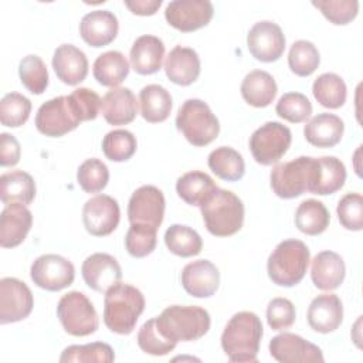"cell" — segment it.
Returning <instances> with one entry per match:
<instances>
[{
  "label": "cell",
  "mask_w": 363,
  "mask_h": 363,
  "mask_svg": "<svg viewBox=\"0 0 363 363\" xmlns=\"http://www.w3.org/2000/svg\"><path fill=\"white\" fill-rule=\"evenodd\" d=\"M261 337V319L254 312L242 311L227 322L221 335V347L231 362L251 363L257 360Z\"/></svg>",
  "instance_id": "obj_1"
},
{
  "label": "cell",
  "mask_w": 363,
  "mask_h": 363,
  "mask_svg": "<svg viewBox=\"0 0 363 363\" xmlns=\"http://www.w3.org/2000/svg\"><path fill=\"white\" fill-rule=\"evenodd\" d=\"M143 311V294L129 284L118 282L105 292L104 322L113 333L129 335Z\"/></svg>",
  "instance_id": "obj_2"
},
{
  "label": "cell",
  "mask_w": 363,
  "mask_h": 363,
  "mask_svg": "<svg viewBox=\"0 0 363 363\" xmlns=\"http://www.w3.org/2000/svg\"><path fill=\"white\" fill-rule=\"evenodd\" d=\"M159 332L173 342H193L203 337L211 325L210 313L196 305H172L155 318Z\"/></svg>",
  "instance_id": "obj_3"
},
{
  "label": "cell",
  "mask_w": 363,
  "mask_h": 363,
  "mask_svg": "<svg viewBox=\"0 0 363 363\" xmlns=\"http://www.w3.org/2000/svg\"><path fill=\"white\" fill-rule=\"evenodd\" d=\"M207 231L216 237H230L238 233L244 223V204L230 190L217 187L200 206Z\"/></svg>",
  "instance_id": "obj_4"
},
{
  "label": "cell",
  "mask_w": 363,
  "mask_h": 363,
  "mask_svg": "<svg viewBox=\"0 0 363 363\" xmlns=\"http://www.w3.org/2000/svg\"><path fill=\"white\" fill-rule=\"evenodd\" d=\"M318 157L299 156L277 164L271 170V189L281 199H295L305 191H315L318 183Z\"/></svg>",
  "instance_id": "obj_5"
},
{
  "label": "cell",
  "mask_w": 363,
  "mask_h": 363,
  "mask_svg": "<svg viewBox=\"0 0 363 363\" xmlns=\"http://www.w3.org/2000/svg\"><path fill=\"white\" fill-rule=\"evenodd\" d=\"M309 261L311 254L305 242L295 238L284 240L268 257V277L278 286H295L303 279Z\"/></svg>",
  "instance_id": "obj_6"
},
{
  "label": "cell",
  "mask_w": 363,
  "mask_h": 363,
  "mask_svg": "<svg viewBox=\"0 0 363 363\" xmlns=\"http://www.w3.org/2000/svg\"><path fill=\"white\" fill-rule=\"evenodd\" d=\"M176 128L189 143L201 147L210 145L220 133V123L210 106L197 98L186 99L176 115Z\"/></svg>",
  "instance_id": "obj_7"
},
{
  "label": "cell",
  "mask_w": 363,
  "mask_h": 363,
  "mask_svg": "<svg viewBox=\"0 0 363 363\" xmlns=\"http://www.w3.org/2000/svg\"><path fill=\"white\" fill-rule=\"evenodd\" d=\"M57 316L64 330L72 336L92 335L99 326L92 302L79 291H71L61 296L57 305Z\"/></svg>",
  "instance_id": "obj_8"
},
{
  "label": "cell",
  "mask_w": 363,
  "mask_h": 363,
  "mask_svg": "<svg viewBox=\"0 0 363 363\" xmlns=\"http://www.w3.org/2000/svg\"><path fill=\"white\" fill-rule=\"evenodd\" d=\"M292 135L288 126L281 122L269 121L261 125L250 138V150L257 163L271 166L278 163L288 152Z\"/></svg>",
  "instance_id": "obj_9"
},
{
  "label": "cell",
  "mask_w": 363,
  "mask_h": 363,
  "mask_svg": "<svg viewBox=\"0 0 363 363\" xmlns=\"http://www.w3.org/2000/svg\"><path fill=\"white\" fill-rule=\"evenodd\" d=\"M30 277L38 288L57 292L74 282L75 268L71 261L58 254H44L33 261Z\"/></svg>",
  "instance_id": "obj_10"
},
{
  "label": "cell",
  "mask_w": 363,
  "mask_h": 363,
  "mask_svg": "<svg viewBox=\"0 0 363 363\" xmlns=\"http://www.w3.org/2000/svg\"><path fill=\"white\" fill-rule=\"evenodd\" d=\"M81 121L74 113L67 96H57L44 102L35 115V128L50 138H60L74 130Z\"/></svg>",
  "instance_id": "obj_11"
},
{
  "label": "cell",
  "mask_w": 363,
  "mask_h": 363,
  "mask_svg": "<svg viewBox=\"0 0 363 363\" xmlns=\"http://www.w3.org/2000/svg\"><path fill=\"white\" fill-rule=\"evenodd\" d=\"M119 220V204L108 194H96L91 197L82 207V223L91 235H109L118 227Z\"/></svg>",
  "instance_id": "obj_12"
},
{
  "label": "cell",
  "mask_w": 363,
  "mask_h": 363,
  "mask_svg": "<svg viewBox=\"0 0 363 363\" xmlns=\"http://www.w3.org/2000/svg\"><path fill=\"white\" fill-rule=\"evenodd\" d=\"M164 196L156 186L145 184L136 189L128 203L130 224H147L159 228L164 216Z\"/></svg>",
  "instance_id": "obj_13"
},
{
  "label": "cell",
  "mask_w": 363,
  "mask_h": 363,
  "mask_svg": "<svg viewBox=\"0 0 363 363\" xmlns=\"http://www.w3.org/2000/svg\"><path fill=\"white\" fill-rule=\"evenodd\" d=\"M34 306L30 288L17 278L0 279V323H14L26 319Z\"/></svg>",
  "instance_id": "obj_14"
},
{
  "label": "cell",
  "mask_w": 363,
  "mask_h": 363,
  "mask_svg": "<svg viewBox=\"0 0 363 363\" xmlns=\"http://www.w3.org/2000/svg\"><path fill=\"white\" fill-rule=\"evenodd\" d=\"M214 7L208 0H173L166 6L164 18L183 33L206 27L213 18Z\"/></svg>",
  "instance_id": "obj_15"
},
{
  "label": "cell",
  "mask_w": 363,
  "mask_h": 363,
  "mask_svg": "<svg viewBox=\"0 0 363 363\" xmlns=\"http://www.w3.org/2000/svg\"><path fill=\"white\" fill-rule=\"evenodd\" d=\"M247 45L255 60L261 62H274L284 54L285 35L277 23L262 20L250 28Z\"/></svg>",
  "instance_id": "obj_16"
},
{
  "label": "cell",
  "mask_w": 363,
  "mask_h": 363,
  "mask_svg": "<svg viewBox=\"0 0 363 363\" xmlns=\"http://www.w3.org/2000/svg\"><path fill=\"white\" fill-rule=\"evenodd\" d=\"M268 347L271 356L281 363H309L325 360L320 347L305 340L299 335L289 332L274 336Z\"/></svg>",
  "instance_id": "obj_17"
},
{
  "label": "cell",
  "mask_w": 363,
  "mask_h": 363,
  "mask_svg": "<svg viewBox=\"0 0 363 363\" xmlns=\"http://www.w3.org/2000/svg\"><path fill=\"white\" fill-rule=\"evenodd\" d=\"M85 284L101 294L121 282L122 269L119 262L106 252H95L85 258L81 267Z\"/></svg>",
  "instance_id": "obj_18"
},
{
  "label": "cell",
  "mask_w": 363,
  "mask_h": 363,
  "mask_svg": "<svg viewBox=\"0 0 363 363\" xmlns=\"http://www.w3.org/2000/svg\"><path fill=\"white\" fill-rule=\"evenodd\" d=\"M180 282L184 291L194 298H210L220 285V272L208 259L189 262L180 274Z\"/></svg>",
  "instance_id": "obj_19"
},
{
  "label": "cell",
  "mask_w": 363,
  "mask_h": 363,
  "mask_svg": "<svg viewBox=\"0 0 363 363\" xmlns=\"http://www.w3.org/2000/svg\"><path fill=\"white\" fill-rule=\"evenodd\" d=\"M119 30L116 16L109 10H94L86 13L79 23V34L82 40L95 48L111 44Z\"/></svg>",
  "instance_id": "obj_20"
},
{
  "label": "cell",
  "mask_w": 363,
  "mask_h": 363,
  "mask_svg": "<svg viewBox=\"0 0 363 363\" xmlns=\"http://www.w3.org/2000/svg\"><path fill=\"white\" fill-rule=\"evenodd\" d=\"M308 323L318 333L336 330L343 320V305L337 295L322 294L312 299L308 308Z\"/></svg>",
  "instance_id": "obj_21"
},
{
  "label": "cell",
  "mask_w": 363,
  "mask_h": 363,
  "mask_svg": "<svg viewBox=\"0 0 363 363\" xmlns=\"http://www.w3.org/2000/svg\"><path fill=\"white\" fill-rule=\"evenodd\" d=\"M31 224V211L24 204H7L0 216V245L3 248L20 245L27 237Z\"/></svg>",
  "instance_id": "obj_22"
},
{
  "label": "cell",
  "mask_w": 363,
  "mask_h": 363,
  "mask_svg": "<svg viewBox=\"0 0 363 363\" xmlns=\"http://www.w3.org/2000/svg\"><path fill=\"white\" fill-rule=\"evenodd\" d=\"M52 68L57 78L67 85H78L88 75V60L84 51L72 44H61L55 48Z\"/></svg>",
  "instance_id": "obj_23"
},
{
  "label": "cell",
  "mask_w": 363,
  "mask_h": 363,
  "mask_svg": "<svg viewBox=\"0 0 363 363\" xmlns=\"http://www.w3.org/2000/svg\"><path fill=\"white\" fill-rule=\"evenodd\" d=\"M101 113L109 125L130 123L138 115V101L130 88L116 86L101 99Z\"/></svg>",
  "instance_id": "obj_24"
},
{
  "label": "cell",
  "mask_w": 363,
  "mask_h": 363,
  "mask_svg": "<svg viewBox=\"0 0 363 363\" xmlns=\"http://www.w3.org/2000/svg\"><path fill=\"white\" fill-rule=\"evenodd\" d=\"M164 57L163 41L150 34L140 35L135 40L130 48V65L139 75H150L162 68Z\"/></svg>",
  "instance_id": "obj_25"
},
{
  "label": "cell",
  "mask_w": 363,
  "mask_h": 363,
  "mask_svg": "<svg viewBox=\"0 0 363 363\" xmlns=\"http://www.w3.org/2000/svg\"><path fill=\"white\" fill-rule=\"evenodd\" d=\"M164 72L176 85L187 86L193 84L200 75L199 54L190 47L176 45L166 57Z\"/></svg>",
  "instance_id": "obj_26"
},
{
  "label": "cell",
  "mask_w": 363,
  "mask_h": 363,
  "mask_svg": "<svg viewBox=\"0 0 363 363\" xmlns=\"http://www.w3.org/2000/svg\"><path fill=\"white\" fill-rule=\"evenodd\" d=\"M345 275V261L335 251H322L312 259L311 278L313 285L320 291H333L339 288Z\"/></svg>",
  "instance_id": "obj_27"
},
{
  "label": "cell",
  "mask_w": 363,
  "mask_h": 363,
  "mask_svg": "<svg viewBox=\"0 0 363 363\" xmlns=\"http://www.w3.org/2000/svg\"><path fill=\"white\" fill-rule=\"evenodd\" d=\"M345 123L333 113H318L303 128V135L308 143L316 147H333L343 136Z\"/></svg>",
  "instance_id": "obj_28"
},
{
  "label": "cell",
  "mask_w": 363,
  "mask_h": 363,
  "mask_svg": "<svg viewBox=\"0 0 363 363\" xmlns=\"http://www.w3.org/2000/svg\"><path fill=\"white\" fill-rule=\"evenodd\" d=\"M241 95L251 106L265 108L275 99L277 82L269 72L254 69L244 77L241 82Z\"/></svg>",
  "instance_id": "obj_29"
},
{
  "label": "cell",
  "mask_w": 363,
  "mask_h": 363,
  "mask_svg": "<svg viewBox=\"0 0 363 363\" xmlns=\"http://www.w3.org/2000/svg\"><path fill=\"white\" fill-rule=\"evenodd\" d=\"M140 115L150 123H159L169 118L172 111L170 92L157 84H149L139 94Z\"/></svg>",
  "instance_id": "obj_30"
},
{
  "label": "cell",
  "mask_w": 363,
  "mask_h": 363,
  "mask_svg": "<svg viewBox=\"0 0 363 363\" xmlns=\"http://www.w3.org/2000/svg\"><path fill=\"white\" fill-rule=\"evenodd\" d=\"M35 197V183L31 174L23 170L9 172L0 176V199L7 204H30Z\"/></svg>",
  "instance_id": "obj_31"
},
{
  "label": "cell",
  "mask_w": 363,
  "mask_h": 363,
  "mask_svg": "<svg viewBox=\"0 0 363 363\" xmlns=\"http://www.w3.org/2000/svg\"><path fill=\"white\" fill-rule=\"evenodd\" d=\"M217 189V184L204 172L193 170L180 176L176 182V191L179 197L189 206L200 207Z\"/></svg>",
  "instance_id": "obj_32"
},
{
  "label": "cell",
  "mask_w": 363,
  "mask_h": 363,
  "mask_svg": "<svg viewBox=\"0 0 363 363\" xmlns=\"http://www.w3.org/2000/svg\"><path fill=\"white\" fill-rule=\"evenodd\" d=\"M129 68V62L121 51H106L94 61L92 74L101 85L116 88L128 77Z\"/></svg>",
  "instance_id": "obj_33"
},
{
  "label": "cell",
  "mask_w": 363,
  "mask_h": 363,
  "mask_svg": "<svg viewBox=\"0 0 363 363\" xmlns=\"http://www.w3.org/2000/svg\"><path fill=\"white\" fill-rule=\"evenodd\" d=\"M330 223V216L325 204L315 199L302 201L295 211V225L306 235L322 234Z\"/></svg>",
  "instance_id": "obj_34"
},
{
  "label": "cell",
  "mask_w": 363,
  "mask_h": 363,
  "mask_svg": "<svg viewBox=\"0 0 363 363\" xmlns=\"http://www.w3.org/2000/svg\"><path fill=\"white\" fill-rule=\"evenodd\" d=\"M211 172L227 182H237L245 173V163L235 149L230 146H220L214 149L207 159Z\"/></svg>",
  "instance_id": "obj_35"
},
{
  "label": "cell",
  "mask_w": 363,
  "mask_h": 363,
  "mask_svg": "<svg viewBox=\"0 0 363 363\" xmlns=\"http://www.w3.org/2000/svg\"><path fill=\"white\" fill-rule=\"evenodd\" d=\"M164 244L177 257L189 258L200 254L203 240L199 233L183 224H172L164 233Z\"/></svg>",
  "instance_id": "obj_36"
},
{
  "label": "cell",
  "mask_w": 363,
  "mask_h": 363,
  "mask_svg": "<svg viewBox=\"0 0 363 363\" xmlns=\"http://www.w3.org/2000/svg\"><path fill=\"white\" fill-rule=\"evenodd\" d=\"M312 94L322 106L337 109L346 102L347 89L345 81L337 74L325 72L313 81Z\"/></svg>",
  "instance_id": "obj_37"
},
{
  "label": "cell",
  "mask_w": 363,
  "mask_h": 363,
  "mask_svg": "<svg viewBox=\"0 0 363 363\" xmlns=\"http://www.w3.org/2000/svg\"><path fill=\"white\" fill-rule=\"evenodd\" d=\"M318 183L313 194L326 196L340 190L346 182V167L343 162L335 156H322L318 157Z\"/></svg>",
  "instance_id": "obj_38"
},
{
  "label": "cell",
  "mask_w": 363,
  "mask_h": 363,
  "mask_svg": "<svg viewBox=\"0 0 363 363\" xmlns=\"http://www.w3.org/2000/svg\"><path fill=\"white\" fill-rule=\"evenodd\" d=\"M320 64V55L313 43L306 40L295 41L288 54V65L298 77L312 75Z\"/></svg>",
  "instance_id": "obj_39"
},
{
  "label": "cell",
  "mask_w": 363,
  "mask_h": 363,
  "mask_svg": "<svg viewBox=\"0 0 363 363\" xmlns=\"http://www.w3.org/2000/svg\"><path fill=\"white\" fill-rule=\"evenodd\" d=\"M113 360H115L113 349L104 342H92L86 345H71L65 347L60 356L61 363H72V362L111 363Z\"/></svg>",
  "instance_id": "obj_40"
},
{
  "label": "cell",
  "mask_w": 363,
  "mask_h": 363,
  "mask_svg": "<svg viewBox=\"0 0 363 363\" xmlns=\"http://www.w3.org/2000/svg\"><path fill=\"white\" fill-rule=\"evenodd\" d=\"M21 84L34 95H41L48 85V71L44 61L35 55H26L18 64Z\"/></svg>",
  "instance_id": "obj_41"
},
{
  "label": "cell",
  "mask_w": 363,
  "mask_h": 363,
  "mask_svg": "<svg viewBox=\"0 0 363 363\" xmlns=\"http://www.w3.org/2000/svg\"><path fill=\"white\" fill-rule=\"evenodd\" d=\"M136 138L126 129L108 132L102 139V152L112 162H126L136 152Z\"/></svg>",
  "instance_id": "obj_42"
},
{
  "label": "cell",
  "mask_w": 363,
  "mask_h": 363,
  "mask_svg": "<svg viewBox=\"0 0 363 363\" xmlns=\"http://www.w3.org/2000/svg\"><path fill=\"white\" fill-rule=\"evenodd\" d=\"M30 112L31 101L18 92H9L0 101V122L4 126H21L27 122Z\"/></svg>",
  "instance_id": "obj_43"
},
{
  "label": "cell",
  "mask_w": 363,
  "mask_h": 363,
  "mask_svg": "<svg viewBox=\"0 0 363 363\" xmlns=\"http://www.w3.org/2000/svg\"><path fill=\"white\" fill-rule=\"evenodd\" d=\"M77 180L85 193H99L108 184L109 170L102 160L91 157L79 164L77 170Z\"/></svg>",
  "instance_id": "obj_44"
},
{
  "label": "cell",
  "mask_w": 363,
  "mask_h": 363,
  "mask_svg": "<svg viewBox=\"0 0 363 363\" xmlns=\"http://www.w3.org/2000/svg\"><path fill=\"white\" fill-rule=\"evenodd\" d=\"M157 228L147 224H130L125 235L126 251L135 258H143L156 248Z\"/></svg>",
  "instance_id": "obj_45"
},
{
  "label": "cell",
  "mask_w": 363,
  "mask_h": 363,
  "mask_svg": "<svg viewBox=\"0 0 363 363\" xmlns=\"http://www.w3.org/2000/svg\"><path fill=\"white\" fill-rule=\"evenodd\" d=\"M275 111L279 118L291 123H301L309 119L312 104L306 95L301 92H286L278 99Z\"/></svg>",
  "instance_id": "obj_46"
},
{
  "label": "cell",
  "mask_w": 363,
  "mask_h": 363,
  "mask_svg": "<svg viewBox=\"0 0 363 363\" xmlns=\"http://www.w3.org/2000/svg\"><path fill=\"white\" fill-rule=\"evenodd\" d=\"M138 345L147 354L164 356L170 353L177 343L164 337L156 326V319L152 318L140 326L138 332Z\"/></svg>",
  "instance_id": "obj_47"
},
{
  "label": "cell",
  "mask_w": 363,
  "mask_h": 363,
  "mask_svg": "<svg viewBox=\"0 0 363 363\" xmlns=\"http://www.w3.org/2000/svg\"><path fill=\"white\" fill-rule=\"evenodd\" d=\"M312 4L335 26L349 24L359 11L357 0H313Z\"/></svg>",
  "instance_id": "obj_48"
},
{
  "label": "cell",
  "mask_w": 363,
  "mask_h": 363,
  "mask_svg": "<svg viewBox=\"0 0 363 363\" xmlns=\"http://www.w3.org/2000/svg\"><path fill=\"white\" fill-rule=\"evenodd\" d=\"M336 213L342 227L350 231L363 228V197L360 193L345 194L336 207Z\"/></svg>",
  "instance_id": "obj_49"
},
{
  "label": "cell",
  "mask_w": 363,
  "mask_h": 363,
  "mask_svg": "<svg viewBox=\"0 0 363 363\" xmlns=\"http://www.w3.org/2000/svg\"><path fill=\"white\" fill-rule=\"evenodd\" d=\"M67 98L74 113L81 122L94 121L101 111V98L89 88H77L67 95Z\"/></svg>",
  "instance_id": "obj_50"
},
{
  "label": "cell",
  "mask_w": 363,
  "mask_h": 363,
  "mask_svg": "<svg viewBox=\"0 0 363 363\" xmlns=\"http://www.w3.org/2000/svg\"><path fill=\"white\" fill-rule=\"evenodd\" d=\"M296 318L294 303L286 298H274L267 306V320L272 330H284L294 325Z\"/></svg>",
  "instance_id": "obj_51"
},
{
  "label": "cell",
  "mask_w": 363,
  "mask_h": 363,
  "mask_svg": "<svg viewBox=\"0 0 363 363\" xmlns=\"http://www.w3.org/2000/svg\"><path fill=\"white\" fill-rule=\"evenodd\" d=\"M21 147L18 140L10 135L3 132L0 135V164L6 166H16L20 160Z\"/></svg>",
  "instance_id": "obj_52"
},
{
  "label": "cell",
  "mask_w": 363,
  "mask_h": 363,
  "mask_svg": "<svg viewBox=\"0 0 363 363\" xmlns=\"http://www.w3.org/2000/svg\"><path fill=\"white\" fill-rule=\"evenodd\" d=\"M125 6L138 16H152L162 6V0H126Z\"/></svg>",
  "instance_id": "obj_53"
}]
</instances>
